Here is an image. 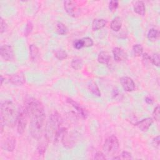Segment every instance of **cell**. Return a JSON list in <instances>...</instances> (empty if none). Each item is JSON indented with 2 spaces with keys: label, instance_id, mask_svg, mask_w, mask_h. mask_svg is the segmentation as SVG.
<instances>
[{
  "label": "cell",
  "instance_id": "cell-35",
  "mask_svg": "<svg viewBox=\"0 0 160 160\" xmlns=\"http://www.w3.org/2000/svg\"><path fill=\"white\" fill-rule=\"evenodd\" d=\"M122 159H131V154L128 151H123L122 153Z\"/></svg>",
  "mask_w": 160,
  "mask_h": 160
},
{
  "label": "cell",
  "instance_id": "cell-19",
  "mask_svg": "<svg viewBox=\"0 0 160 160\" xmlns=\"http://www.w3.org/2000/svg\"><path fill=\"white\" fill-rule=\"evenodd\" d=\"M29 55L32 60L35 61L39 55V49L34 45H31L29 46Z\"/></svg>",
  "mask_w": 160,
  "mask_h": 160
},
{
  "label": "cell",
  "instance_id": "cell-4",
  "mask_svg": "<svg viewBox=\"0 0 160 160\" xmlns=\"http://www.w3.org/2000/svg\"><path fill=\"white\" fill-rule=\"evenodd\" d=\"M119 143L118 139L115 135H111L104 141L103 149L104 154L108 156H114L118 151Z\"/></svg>",
  "mask_w": 160,
  "mask_h": 160
},
{
  "label": "cell",
  "instance_id": "cell-36",
  "mask_svg": "<svg viewBox=\"0 0 160 160\" xmlns=\"http://www.w3.org/2000/svg\"><path fill=\"white\" fill-rule=\"evenodd\" d=\"M145 101L149 104H152L153 103V100L151 98V97H146V99H145Z\"/></svg>",
  "mask_w": 160,
  "mask_h": 160
},
{
  "label": "cell",
  "instance_id": "cell-3",
  "mask_svg": "<svg viewBox=\"0 0 160 160\" xmlns=\"http://www.w3.org/2000/svg\"><path fill=\"white\" fill-rule=\"evenodd\" d=\"M61 124L62 118L58 113L55 112L50 116L45 131V135L49 141L51 138L54 139L57 132L61 129Z\"/></svg>",
  "mask_w": 160,
  "mask_h": 160
},
{
  "label": "cell",
  "instance_id": "cell-18",
  "mask_svg": "<svg viewBox=\"0 0 160 160\" xmlns=\"http://www.w3.org/2000/svg\"><path fill=\"white\" fill-rule=\"evenodd\" d=\"M71 67L75 70H79L81 69L83 66V62L82 59L79 58H75L73 59L71 63Z\"/></svg>",
  "mask_w": 160,
  "mask_h": 160
},
{
  "label": "cell",
  "instance_id": "cell-29",
  "mask_svg": "<svg viewBox=\"0 0 160 160\" xmlns=\"http://www.w3.org/2000/svg\"><path fill=\"white\" fill-rule=\"evenodd\" d=\"M33 28V24L31 21H28L26 26V29H25V31H24V36H28L32 31Z\"/></svg>",
  "mask_w": 160,
  "mask_h": 160
},
{
  "label": "cell",
  "instance_id": "cell-33",
  "mask_svg": "<svg viewBox=\"0 0 160 160\" xmlns=\"http://www.w3.org/2000/svg\"><path fill=\"white\" fill-rule=\"evenodd\" d=\"M159 142H160V140H159V136H157L156 137H155L153 140V142H152V144L153 145L154 147L156 148H159Z\"/></svg>",
  "mask_w": 160,
  "mask_h": 160
},
{
  "label": "cell",
  "instance_id": "cell-2",
  "mask_svg": "<svg viewBox=\"0 0 160 160\" xmlns=\"http://www.w3.org/2000/svg\"><path fill=\"white\" fill-rule=\"evenodd\" d=\"M19 111L15 104L10 101L4 102L1 106V119L5 125L13 128L17 123Z\"/></svg>",
  "mask_w": 160,
  "mask_h": 160
},
{
  "label": "cell",
  "instance_id": "cell-15",
  "mask_svg": "<svg viewBox=\"0 0 160 160\" xmlns=\"http://www.w3.org/2000/svg\"><path fill=\"white\" fill-rule=\"evenodd\" d=\"M106 23V20L104 19H95L92 23V29L93 31H98L103 28Z\"/></svg>",
  "mask_w": 160,
  "mask_h": 160
},
{
  "label": "cell",
  "instance_id": "cell-26",
  "mask_svg": "<svg viewBox=\"0 0 160 160\" xmlns=\"http://www.w3.org/2000/svg\"><path fill=\"white\" fill-rule=\"evenodd\" d=\"M118 5H119V3L118 1L113 0V1H111L109 3V10L111 12H114L118 8Z\"/></svg>",
  "mask_w": 160,
  "mask_h": 160
},
{
  "label": "cell",
  "instance_id": "cell-9",
  "mask_svg": "<svg viewBox=\"0 0 160 160\" xmlns=\"http://www.w3.org/2000/svg\"><path fill=\"white\" fill-rule=\"evenodd\" d=\"M120 82H121L122 86L125 91L131 92L135 90V83L131 78L127 76L122 77L120 79Z\"/></svg>",
  "mask_w": 160,
  "mask_h": 160
},
{
  "label": "cell",
  "instance_id": "cell-32",
  "mask_svg": "<svg viewBox=\"0 0 160 160\" xmlns=\"http://www.w3.org/2000/svg\"><path fill=\"white\" fill-rule=\"evenodd\" d=\"M1 29H0V31L2 34L3 32H5L7 28V24L5 20H3L2 18H1Z\"/></svg>",
  "mask_w": 160,
  "mask_h": 160
},
{
  "label": "cell",
  "instance_id": "cell-11",
  "mask_svg": "<svg viewBox=\"0 0 160 160\" xmlns=\"http://www.w3.org/2000/svg\"><path fill=\"white\" fill-rule=\"evenodd\" d=\"M67 102L69 104H71L78 111V113L82 116V117H83V118H85V119L88 117V111L83 106H82L81 104H79L77 102L74 101L71 98H68Z\"/></svg>",
  "mask_w": 160,
  "mask_h": 160
},
{
  "label": "cell",
  "instance_id": "cell-34",
  "mask_svg": "<svg viewBox=\"0 0 160 160\" xmlns=\"http://www.w3.org/2000/svg\"><path fill=\"white\" fill-rule=\"evenodd\" d=\"M95 159H106L105 154L101 151H98L95 154Z\"/></svg>",
  "mask_w": 160,
  "mask_h": 160
},
{
  "label": "cell",
  "instance_id": "cell-12",
  "mask_svg": "<svg viewBox=\"0 0 160 160\" xmlns=\"http://www.w3.org/2000/svg\"><path fill=\"white\" fill-rule=\"evenodd\" d=\"M153 123V119L151 118H146L138 122L136 125L142 131H146Z\"/></svg>",
  "mask_w": 160,
  "mask_h": 160
},
{
  "label": "cell",
  "instance_id": "cell-25",
  "mask_svg": "<svg viewBox=\"0 0 160 160\" xmlns=\"http://www.w3.org/2000/svg\"><path fill=\"white\" fill-rule=\"evenodd\" d=\"M142 62L146 67H149L153 64L151 58L147 53H143L142 57Z\"/></svg>",
  "mask_w": 160,
  "mask_h": 160
},
{
  "label": "cell",
  "instance_id": "cell-22",
  "mask_svg": "<svg viewBox=\"0 0 160 160\" xmlns=\"http://www.w3.org/2000/svg\"><path fill=\"white\" fill-rule=\"evenodd\" d=\"M147 36L151 41H155L159 36V31L155 28H151L149 30Z\"/></svg>",
  "mask_w": 160,
  "mask_h": 160
},
{
  "label": "cell",
  "instance_id": "cell-23",
  "mask_svg": "<svg viewBox=\"0 0 160 160\" xmlns=\"http://www.w3.org/2000/svg\"><path fill=\"white\" fill-rule=\"evenodd\" d=\"M143 48L141 45L136 44L133 47V54L135 57H139L143 55Z\"/></svg>",
  "mask_w": 160,
  "mask_h": 160
},
{
  "label": "cell",
  "instance_id": "cell-37",
  "mask_svg": "<svg viewBox=\"0 0 160 160\" xmlns=\"http://www.w3.org/2000/svg\"><path fill=\"white\" fill-rule=\"evenodd\" d=\"M118 95V91L117 90H114L113 91V93H112V96L113 98L116 97L117 95Z\"/></svg>",
  "mask_w": 160,
  "mask_h": 160
},
{
  "label": "cell",
  "instance_id": "cell-31",
  "mask_svg": "<svg viewBox=\"0 0 160 160\" xmlns=\"http://www.w3.org/2000/svg\"><path fill=\"white\" fill-rule=\"evenodd\" d=\"M74 48H76V50H80L82 49L83 47H84L83 45V40L82 39H77L76 41L74 42Z\"/></svg>",
  "mask_w": 160,
  "mask_h": 160
},
{
  "label": "cell",
  "instance_id": "cell-16",
  "mask_svg": "<svg viewBox=\"0 0 160 160\" xmlns=\"http://www.w3.org/2000/svg\"><path fill=\"white\" fill-rule=\"evenodd\" d=\"M122 18L118 16L116 17L111 23V29L114 31H118L122 28Z\"/></svg>",
  "mask_w": 160,
  "mask_h": 160
},
{
  "label": "cell",
  "instance_id": "cell-17",
  "mask_svg": "<svg viewBox=\"0 0 160 160\" xmlns=\"http://www.w3.org/2000/svg\"><path fill=\"white\" fill-rule=\"evenodd\" d=\"M110 56L106 51H101L99 53L98 56V61L101 64H107L109 62Z\"/></svg>",
  "mask_w": 160,
  "mask_h": 160
},
{
  "label": "cell",
  "instance_id": "cell-28",
  "mask_svg": "<svg viewBox=\"0 0 160 160\" xmlns=\"http://www.w3.org/2000/svg\"><path fill=\"white\" fill-rule=\"evenodd\" d=\"M159 111H160V108L159 106H157L154 108V111L153 113V117L154 119H155L156 122H159V117H160Z\"/></svg>",
  "mask_w": 160,
  "mask_h": 160
},
{
  "label": "cell",
  "instance_id": "cell-38",
  "mask_svg": "<svg viewBox=\"0 0 160 160\" xmlns=\"http://www.w3.org/2000/svg\"><path fill=\"white\" fill-rule=\"evenodd\" d=\"M3 76L2 75V76H1V85H3Z\"/></svg>",
  "mask_w": 160,
  "mask_h": 160
},
{
  "label": "cell",
  "instance_id": "cell-14",
  "mask_svg": "<svg viewBox=\"0 0 160 160\" xmlns=\"http://www.w3.org/2000/svg\"><path fill=\"white\" fill-rule=\"evenodd\" d=\"M133 9L136 13L139 15L143 16L145 14L146 8L144 6V3L142 1H137L134 3Z\"/></svg>",
  "mask_w": 160,
  "mask_h": 160
},
{
  "label": "cell",
  "instance_id": "cell-24",
  "mask_svg": "<svg viewBox=\"0 0 160 160\" xmlns=\"http://www.w3.org/2000/svg\"><path fill=\"white\" fill-rule=\"evenodd\" d=\"M55 56L56 58L60 60H66L68 57V54L66 51L62 50H56L55 52Z\"/></svg>",
  "mask_w": 160,
  "mask_h": 160
},
{
  "label": "cell",
  "instance_id": "cell-13",
  "mask_svg": "<svg viewBox=\"0 0 160 160\" xmlns=\"http://www.w3.org/2000/svg\"><path fill=\"white\" fill-rule=\"evenodd\" d=\"M114 58L116 61H123L127 60V55L123 50L120 48L116 47L113 50Z\"/></svg>",
  "mask_w": 160,
  "mask_h": 160
},
{
  "label": "cell",
  "instance_id": "cell-7",
  "mask_svg": "<svg viewBox=\"0 0 160 160\" xmlns=\"http://www.w3.org/2000/svg\"><path fill=\"white\" fill-rule=\"evenodd\" d=\"M0 55L2 58L7 61H12L14 59V52L11 46L5 45L0 48Z\"/></svg>",
  "mask_w": 160,
  "mask_h": 160
},
{
  "label": "cell",
  "instance_id": "cell-1",
  "mask_svg": "<svg viewBox=\"0 0 160 160\" xmlns=\"http://www.w3.org/2000/svg\"><path fill=\"white\" fill-rule=\"evenodd\" d=\"M30 119V133L32 137L40 140L45 133V112L43 104L37 100H30L25 106Z\"/></svg>",
  "mask_w": 160,
  "mask_h": 160
},
{
  "label": "cell",
  "instance_id": "cell-21",
  "mask_svg": "<svg viewBox=\"0 0 160 160\" xmlns=\"http://www.w3.org/2000/svg\"><path fill=\"white\" fill-rule=\"evenodd\" d=\"M56 31L58 34L61 35H65L68 33V28L66 26L61 22H58L56 24Z\"/></svg>",
  "mask_w": 160,
  "mask_h": 160
},
{
  "label": "cell",
  "instance_id": "cell-8",
  "mask_svg": "<svg viewBox=\"0 0 160 160\" xmlns=\"http://www.w3.org/2000/svg\"><path fill=\"white\" fill-rule=\"evenodd\" d=\"M10 82L16 86H21L26 82V78L24 74L21 72H18L9 76Z\"/></svg>",
  "mask_w": 160,
  "mask_h": 160
},
{
  "label": "cell",
  "instance_id": "cell-27",
  "mask_svg": "<svg viewBox=\"0 0 160 160\" xmlns=\"http://www.w3.org/2000/svg\"><path fill=\"white\" fill-rule=\"evenodd\" d=\"M84 47H91L93 45V39L89 37H86L82 39Z\"/></svg>",
  "mask_w": 160,
  "mask_h": 160
},
{
  "label": "cell",
  "instance_id": "cell-6",
  "mask_svg": "<svg viewBox=\"0 0 160 160\" xmlns=\"http://www.w3.org/2000/svg\"><path fill=\"white\" fill-rule=\"evenodd\" d=\"M64 7L66 13L73 18H77L81 14V10L75 2L70 0L65 1L64 2Z\"/></svg>",
  "mask_w": 160,
  "mask_h": 160
},
{
  "label": "cell",
  "instance_id": "cell-30",
  "mask_svg": "<svg viewBox=\"0 0 160 160\" xmlns=\"http://www.w3.org/2000/svg\"><path fill=\"white\" fill-rule=\"evenodd\" d=\"M151 58L152 63L156 66H159V54L155 53Z\"/></svg>",
  "mask_w": 160,
  "mask_h": 160
},
{
  "label": "cell",
  "instance_id": "cell-10",
  "mask_svg": "<svg viewBox=\"0 0 160 160\" xmlns=\"http://www.w3.org/2000/svg\"><path fill=\"white\" fill-rule=\"evenodd\" d=\"M16 138L13 136H10L6 138L2 146V148H3L5 150L8 152H11L15 149L16 147Z\"/></svg>",
  "mask_w": 160,
  "mask_h": 160
},
{
  "label": "cell",
  "instance_id": "cell-5",
  "mask_svg": "<svg viewBox=\"0 0 160 160\" xmlns=\"http://www.w3.org/2000/svg\"><path fill=\"white\" fill-rule=\"evenodd\" d=\"M29 114L26 108L19 111V114L17 120V131L19 134H23L26 128Z\"/></svg>",
  "mask_w": 160,
  "mask_h": 160
},
{
  "label": "cell",
  "instance_id": "cell-20",
  "mask_svg": "<svg viewBox=\"0 0 160 160\" xmlns=\"http://www.w3.org/2000/svg\"><path fill=\"white\" fill-rule=\"evenodd\" d=\"M88 89L95 96H101V92L96 85V84L95 82H90L88 85Z\"/></svg>",
  "mask_w": 160,
  "mask_h": 160
}]
</instances>
